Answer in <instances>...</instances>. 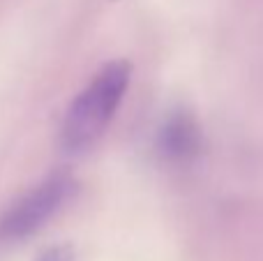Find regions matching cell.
Returning a JSON list of instances; mask_svg holds the SVG:
<instances>
[{
	"label": "cell",
	"instance_id": "6da1fadb",
	"mask_svg": "<svg viewBox=\"0 0 263 261\" xmlns=\"http://www.w3.org/2000/svg\"><path fill=\"white\" fill-rule=\"evenodd\" d=\"M132 65L127 60L106 63L92 81L69 104L60 129V143L67 153L90 148L114 120L129 86Z\"/></svg>",
	"mask_w": 263,
	"mask_h": 261
},
{
	"label": "cell",
	"instance_id": "7a4b0ae2",
	"mask_svg": "<svg viewBox=\"0 0 263 261\" xmlns=\"http://www.w3.org/2000/svg\"><path fill=\"white\" fill-rule=\"evenodd\" d=\"M77 190V180L67 171H55L21 197L0 217V238L23 240L46 225Z\"/></svg>",
	"mask_w": 263,
	"mask_h": 261
},
{
	"label": "cell",
	"instance_id": "3957f363",
	"mask_svg": "<svg viewBox=\"0 0 263 261\" xmlns=\"http://www.w3.org/2000/svg\"><path fill=\"white\" fill-rule=\"evenodd\" d=\"M203 137L190 111H173L159 129V151L171 162H190L199 155Z\"/></svg>",
	"mask_w": 263,
	"mask_h": 261
},
{
	"label": "cell",
	"instance_id": "277c9868",
	"mask_svg": "<svg viewBox=\"0 0 263 261\" xmlns=\"http://www.w3.org/2000/svg\"><path fill=\"white\" fill-rule=\"evenodd\" d=\"M40 261H72V250L65 248V245H60V248H51L42 254Z\"/></svg>",
	"mask_w": 263,
	"mask_h": 261
}]
</instances>
